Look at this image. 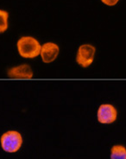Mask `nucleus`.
I'll use <instances>...</instances> for the list:
<instances>
[{
	"mask_svg": "<svg viewBox=\"0 0 126 159\" xmlns=\"http://www.w3.org/2000/svg\"><path fill=\"white\" fill-rule=\"evenodd\" d=\"M41 48L42 44L33 36H22L16 43V49L18 55L25 59H34L40 56Z\"/></svg>",
	"mask_w": 126,
	"mask_h": 159,
	"instance_id": "nucleus-1",
	"label": "nucleus"
},
{
	"mask_svg": "<svg viewBox=\"0 0 126 159\" xmlns=\"http://www.w3.org/2000/svg\"><path fill=\"white\" fill-rule=\"evenodd\" d=\"M24 143L23 136L19 131L11 130L4 132L0 138V145L3 151L7 153H16Z\"/></svg>",
	"mask_w": 126,
	"mask_h": 159,
	"instance_id": "nucleus-2",
	"label": "nucleus"
},
{
	"mask_svg": "<svg viewBox=\"0 0 126 159\" xmlns=\"http://www.w3.org/2000/svg\"><path fill=\"white\" fill-rule=\"evenodd\" d=\"M96 54V48L93 45L85 43L80 45L76 53V62L81 68H87L92 64Z\"/></svg>",
	"mask_w": 126,
	"mask_h": 159,
	"instance_id": "nucleus-3",
	"label": "nucleus"
},
{
	"mask_svg": "<svg viewBox=\"0 0 126 159\" xmlns=\"http://www.w3.org/2000/svg\"><path fill=\"white\" fill-rule=\"evenodd\" d=\"M118 110L111 104H102L97 111V119L100 124L110 125L118 119Z\"/></svg>",
	"mask_w": 126,
	"mask_h": 159,
	"instance_id": "nucleus-4",
	"label": "nucleus"
},
{
	"mask_svg": "<svg viewBox=\"0 0 126 159\" xmlns=\"http://www.w3.org/2000/svg\"><path fill=\"white\" fill-rule=\"evenodd\" d=\"M60 54L59 46L55 43L47 42L42 45L40 56L43 63H52L57 59Z\"/></svg>",
	"mask_w": 126,
	"mask_h": 159,
	"instance_id": "nucleus-5",
	"label": "nucleus"
},
{
	"mask_svg": "<svg viewBox=\"0 0 126 159\" xmlns=\"http://www.w3.org/2000/svg\"><path fill=\"white\" fill-rule=\"evenodd\" d=\"M7 76L11 79H31L34 76L32 68L27 63L19 64L7 70Z\"/></svg>",
	"mask_w": 126,
	"mask_h": 159,
	"instance_id": "nucleus-6",
	"label": "nucleus"
},
{
	"mask_svg": "<svg viewBox=\"0 0 126 159\" xmlns=\"http://www.w3.org/2000/svg\"><path fill=\"white\" fill-rule=\"evenodd\" d=\"M110 159H126V148L121 144L113 145L110 149Z\"/></svg>",
	"mask_w": 126,
	"mask_h": 159,
	"instance_id": "nucleus-7",
	"label": "nucleus"
},
{
	"mask_svg": "<svg viewBox=\"0 0 126 159\" xmlns=\"http://www.w3.org/2000/svg\"><path fill=\"white\" fill-rule=\"evenodd\" d=\"M9 27V13L6 11L0 10V34L4 33Z\"/></svg>",
	"mask_w": 126,
	"mask_h": 159,
	"instance_id": "nucleus-8",
	"label": "nucleus"
},
{
	"mask_svg": "<svg viewBox=\"0 0 126 159\" xmlns=\"http://www.w3.org/2000/svg\"><path fill=\"white\" fill-rule=\"evenodd\" d=\"M118 1L119 0H101L103 4L108 5V6H114V5L118 4Z\"/></svg>",
	"mask_w": 126,
	"mask_h": 159,
	"instance_id": "nucleus-9",
	"label": "nucleus"
}]
</instances>
